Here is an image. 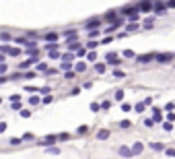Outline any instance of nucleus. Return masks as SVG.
I'll return each instance as SVG.
<instances>
[{
  "label": "nucleus",
  "instance_id": "de8ad7c7",
  "mask_svg": "<svg viewBox=\"0 0 175 159\" xmlns=\"http://www.w3.org/2000/svg\"><path fill=\"white\" fill-rule=\"evenodd\" d=\"M33 138H35L33 134H29V132H27V134H25V137H23V141H33Z\"/></svg>",
  "mask_w": 175,
  "mask_h": 159
},
{
  "label": "nucleus",
  "instance_id": "603ef678",
  "mask_svg": "<svg viewBox=\"0 0 175 159\" xmlns=\"http://www.w3.org/2000/svg\"><path fill=\"white\" fill-rule=\"evenodd\" d=\"M6 81H8V76H0V85H2V83H6Z\"/></svg>",
  "mask_w": 175,
  "mask_h": 159
},
{
  "label": "nucleus",
  "instance_id": "c9c22d12",
  "mask_svg": "<svg viewBox=\"0 0 175 159\" xmlns=\"http://www.w3.org/2000/svg\"><path fill=\"white\" fill-rule=\"evenodd\" d=\"M165 110H167L169 114H173V110H175V104H167V105H165Z\"/></svg>",
  "mask_w": 175,
  "mask_h": 159
},
{
  "label": "nucleus",
  "instance_id": "4be33fe9",
  "mask_svg": "<svg viewBox=\"0 0 175 159\" xmlns=\"http://www.w3.org/2000/svg\"><path fill=\"white\" fill-rule=\"evenodd\" d=\"M97 46H99V42H89V43H87V48L91 50V52H95V48H97Z\"/></svg>",
  "mask_w": 175,
  "mask_h": 159
},
{
  "label": "nucleus",
  "instance_id": "cd10ccee",
  "mask_svg": "<svg viewBox=\"0 0 175 159\" xmlns=\"http://www.w3.org/2000/svg\"><path fill=\"white\" fill-rule=\"evenodd\" d=\"M134 110L138 112V114H142V112H144V104H136V105H134Z\"/></svg>",
  "mask_w": 175,
  "mask_h": 159
},
{
  "label": "nucleus",
  "instance_id": "c756f323",
  "mask_svg": "<svg viewBox=\"0 0 175 159\" xmlns=\"http://www.w3.org/2000/svg\"><path fill=\"white\" fill-rule=\"evenodd\" d=\"M163 128H165V130H173V124H171V122H163Z\"/></svg>",
  "mask_w": 175,
  "mask_h": 159
},
{
  "label": "nucleus",
  "instance_id": "20e7f679",
  "mask_svg": "<svg viewBox=\"0 0 175 159\" xmlns=\"http://www.w3.org/2000/svg\"><path fill=\"white\" fill-rule=\"evenodd\" d=\"M136 8H138V13H148V10H153V2H138Z\"/></svg>",
  "mask_w": 175,
  "mask_h": 159
},
{
  "label": "nucleus",
  "instance_id": "393cba45",
  "mask_svg": "<svg viewBox=\"0 0 175 159\" xmlns=\"http://www.w3.org/2000/svg\"><path fill=\"white\" fill-rule=\"evenodd\" d=\"M95 70H97L99 75H103V72H105V64H97V66H95Z\"/></svg>",
  "mask_w": 175,
  "mask_h": 159
},
{
  "label": "nucleus",
  "instance_id": "6e6552de",
  "mask_svg": "<svg viewBox=\"0 0 175 159\" xmlns=\"http://www.w3.org/2000/svg\"><path fill=\"white\" fill-rule=\"evenodd\" d=\"M58 37H60V35H58V33H54V31H52V33H46V35H43V39H46V42H50V43L58 42Z\"/></svg>",
  "mask_w": 175,
  "mask_h": 159
},
{
  "label": "nucleus",
  "instance_id": "b1692460",
  "mask_svg": "<svg viewBox=\"0 0 175 159\" xmlns=\"http://www.w3.org/2000/svg\"><path fill=\"white\" fill-rule=\"evenodd\" d=\"M50 58H52V60H56V58H60V50H56V52H50Z\"/></svg>",
  "mask_w": 175,
  "mask_h": 159
},
{
  "label": "nucleus",
  "instance_id": "a211bd4d",
  "mask_svg": "<svg viewBox=\"0 0 175 159\" xmlns=\"http://www.w3.org/2000/svg\"><path fill=\"white\" fill-rule=\"evenodd\" d=\"M62 60H64V62H70V60H74V54H70V52H68V54L62 56Z\"/></svg>",
  "mask_w": 175,
  "mask_h": 159
},
{
  "label": "nucleus",
  "instance_id": "f03ea898",
  "mask_svg": "<svg viewBox=\"0 0 175 159\" xmlns=\"http://www.w3.org/2000/svg\"><path fill=\"white\" fill-rule=\"evenodd\" d=\"M167 4H165V2H155V4H153V10H155V14H165L167 13Z\"/></svg>",
  "mask_w": 175,
  "mask_h": 159
},
{
  "label": "nucleus",
  "instance_id": "9b49d317",
  "mask_svg": "<svg viewBox=\"0 0 175 159\" xmlns=\"http://www.w3.org/2000/svg\"><path fill=\"white\" fill-rule=\"evenodd\" d=\"M97 138H99V141H105V138H109V130H105V128H103V130H99V132H97Z\"/></svg>",
  "mask_w": 175,
  "mask_h": 159
},
{
  "label": "nucleus",
  "instance_id": "5701e85b",
  "mask_svg": "<svg viewBox=\"0 0 175 159\" xmlns=\"http://www.w3.org/2000/svg\"><path fill=\"white\" fill-rule=\"evenodd\" d=\"M19 54H21L19 48H10V50H8V56H19Z\"/></svg>",
  "mask_w": 175,
  "mask_h": 159
},
{
  "label": "nucleus",
  "instance_id": "412c9836",
  "mask_svg": "<svg viewBox=\"0 0 175 159\" xmlns=\"http://www.w3.org/2000/svg\"><path fill=\"white\" fill-rule=\"evenodd\" d=\"M113 76H115V79H124L126 72H124V70H113Z\"/></svg>",
  "mask_w": 175,
  "mask_h": 159
},
{
  "label": "nucleus",
  "instance_id": "423d86ee",
  "mask_svg": "<svg viewBox=\"0 0 175 159\" xmlns=\"http://www.w3.org/2000/svg\"><path fill=\"white\" fill-rule=\"evenodd\" d=\"M56 141H58V134H50V137H46L43 141H41V145H43V147H50V145H54Z\"/></svg>",
  "mask_w": 175,
  "mask_h": 159
},
{
  "label": "nucleus",
  "instance_id": "f704fd0d",
  "mask_svg": "<svg viewBox=\"0 0 175 159\" xmlns=\"http://www.w3.org/2000/svg\"><path fill=\"white\" fill-rule=\"evenodd\" d=\"M101 110V104H91V112H99Z\"/></svg>",
  "mask_w": 175,
  "mask_h": 159
},
{
  "label": "nucleus",
  "instance_id": "7ed1b4c3",
  "mask_svg": "<svg viewBox=\"0 0 175 159\" xmlns=\"http://www.w3.org/2000/svg\"><path fill=\"white\" fill-rule=\"evenodd\" d=\"M173 58H175V54H157V62L167 64V62H171Z\"/></svg>",
  "mask_w": 175,
  "mask_h": 159
},
{
  "label": "nucleus",
  "instance_id": "473e14b6",
  "mask_svg": "<svg viewBox=\"0 0 175 159\" xmlns=\"http://www.w3.org/2000/svg\"><path fill=\"white\" fill-rule=\"evenodd\" d=\"M70 66H72L70 62H62V70H66V72H70Z\"/></svg>",
  "mask_w": 175,
  "mask_h": 159
},
{
  "label": "nucleus",
  "instance_id": "58836bf2",
  "mask_svg": "<svg viewBox=\"0 0 175 159\" xmlns=\"http://www.w3.org/2000/svg\"><path fill=\"white\" fill-rule=\"evenodd\" d=\"M8 143H10V145H13V147H17V145H21V138H10Z\"/></svg>",
  "mask_w": 175,
  "mask_h": 159
},
{
  "label": "nucleus",
  "instance_id": "49530a36",
  "mask_svg": "<svg viewBox=\"0 0 175 159\" xmlns=\"http://www.w3.org/2000/svg\"><path fill=\"white\" fill-rule=\"evenodd\" d=\"M68 138H70V134H66V132H64V134H60V137H58V141H68Z\"/></svg>",
  "mask_w": 175,
  "mask_h": 159
},
{
  "label": "nucleus",
  "instance_id": "5fc2aeb1",
  "mask_svg": "<svg viewBox=\"0 0 175 159\" xmlns=\"http://www.w3.org/2000/svg\"><path fill=\"white\" fill-rule=\"evenodd\" d=\"M4 60H6V58H4V54H0V64H4Z\"/></svg>",
  "mask_w": 175,
  "mask_h": 159
},
{
  "label": "nucleus",
  "instance_id": "9d476101",
  "mask_svg": "<svg viewBox=\"0 0 175 159\" xmlns=\"http://www.w3.org/2000/svg\"><path fill=\"white\" fill-rule=\"evenodd\" d=\"M153 25H155V17H148L146 21L142 23V27L144 29H153Z\"/></svg>",
  "mask_w": 175,
  "mask_h": 159
},
{
  "label": "nucleus",
  "instance_id": "ea45409f",
  "mask_svg": "<svg viewBox=\"0 0 175 159\" xmlns=\"http://www.w3.org/2000/svg\"><path fill=\"white\" fill-rule=\"evenodd\" d=\"M165 153H167L169 157H175V149H171V147H169V149H165Z\"/></svg>",
  "mask_w": 175,
  "mask_h": 159
},
{
  "label": "nucleus",
  "instance_id": "09e8293b",
  "mask_svg": "<svg viewBox=\"0 0 175 159\" xmlns=\"http://www.w3.org/2000/svg\"><path fill=\"white\" fill-rule=\"evenodd\" d=\"M37 70H46V72H47V66H46L43 62H41V64H37Z\"/></svg>",
  "mask_w": 175,
  "mask_h": 159
},
{
  "label": "nucleus",
  "instance_id": "1a4fd4ad",
  "mask_svg": "<svg viewBox=\"0 0 175 159\" xmlns=\"http://www.w3.org/2000/svg\"><path fill=\"white\" fill-rule=\"evenodd\" d=\"M117 153H120L121 157H132V155H134V153L130 151L128 147H120V149H117Z\"/></svg>",
  "mask_w": 175,
  "mask_h": 159
},
{
  "label": "nucleus",
  "instance_id": "bb28decb",
  "mask_svg": "<svg viewBox=\"0 0 175 159\" xmlns=\"http://www.w3.org/2000/svg\"><path fill=\"white\" fill-rule=\"evenodd\" d=\"M25 79H27V81L35 79V72H31V70H25Z\"/></svg>",
  "mask_w": 175,
  "mask_h": 159
},
{
  "label": "nucleus",
  "instance_id": "f3484780",
  "mask_svg": "<svg viewBox=\"0 0 175 159\" xmlns=\"http://www.w3.org/2000/svg\"><path fill=\"white\" fill-rule=\"evenodd\" d=\"M142 149H144V147H142V143H136L134 149H132V153H134V155H136V153H142Z\"/></svg>",
  "mask_w": 175,
  "mask_h": 159
},
{
  "label": "nucleus",
  "instance_id": "a878e982",
  "mask_svg": "<svg viewBox=\"0 0 175 159\" xmlns=\"http://www.w3.org/2000/svg\"><path fill=\"white\" fill-rule=\"evenodd\" d=\"M46 50H50V52H56V50H58V43H47Z\"/></svg>",
  "mask_w": 175,
  "mask_h": 159
},
{
  "label": "nucleus",
  "instance_id": "7c9ffc66",
  "mask_svg": "<svg viewBox=\"0 0 175 159\" xmlns=\"http://www.w3.org/2000/svg\"><path fill=\"white\" fill-rule=\"evenodd\" d=\"M115 99H124V89H117V91H115Z\"/></svg>",
  "mask_w": 175,
  "mask_h": 159
},
{
  "label": "nucleus",
  "instance_id": "a18cd8bd",
  "mask_svg": "<svg viewBox=\"0 0 175 159\" xmlns=\"http://www.w3.org/2000/svg\"><path fill=\"white\" fill-rule=\"evenodd\" d=\"M21 116H23V118H29V116H31V112H29V110H21Z\"/></svg>",
  "mask_w": 175,
  "mask_h": 159
},
{
  "label": "nucleus",
  "instance_id": "dca6fc26",
  "mask_svg": "<svg viewBox=\"0 0 175 159\" xmlns=\"http://www.w3.org/2000/svg\"><path fill=\"white\" fill-rule=\"evenodd\" d=\"M0 39H2V42H10V39H13V35L6 33V31H2V33H0Z\"/></svg>",
  "mask_w": 175,
  "mask_h": 159
},
{
  "label": "nucleus",
  "instance_id": "6ab92c4d",
  "mask_svg": "<svg viewBox=\"0 0 175 159\" xmlns=\"http://www.w3.org/2000/svg\"><path fill=\"white\" fill-rule=\"evenodd\" d=\"M138 29H140L138 23H130V25H128V31H138Z\"/></svg>",
  "mask_w": 175,
  "mask_h": 159
},
{
  "label": "nucleus",
  "instance_id": "37998d69",
  "mask_svg": "<svg viewBox=\"0 0 175 159\" xmlns=\"http://www.w3.org/2000/svg\"><path fill=\"white\" fill-rule=\"evenodd\" d=\"M115 29H117V27H115V25H109V27H107V29H105V33H113Z\"/></svg>",
  "mask_w": 175,
  "mask_h": 159
},
{
  "label": "nucleus",
  "instance_id": "aec40b11",
  "mask_svg": "<svg viewBox=\"0 0 175 159\" xmlns=\"http://www.w3.org/2000/svg\"><path fill=\"white\" fill-rule=\"evenodd\" d=\"M87 60H89V62H95V60H97V54H95V52H89V54H87Z\"/></svg>",
  "mask_w": 175,
  "mask_h": 159
},
{
  "label": "nucleus",
  "instance_id": "f8f14e48",
  "mask_svg": "<svg viewBox=\"0 0 175 159\" xmlns=\"http://www.w3.org/2000/svg\"><path fill=\"white\" fill-rule=\"evenodd\" d=\"M64 37H68V39H76V29H68V31H64Z\"/></svg>",
  "mask_w": 175,
  "mask_h": 159
},
{
  "label": "nucleus",
  "instance_id": "ddd939ff",
  "mask_svg": "<svg viewBox=\"0 0 175 159\" xmlns=\"http://www.w3.org/2000/svg\"><path fill=\"white\" fill-rule=\"evenodd\" d=\"M150 149H155V151H165L167 147L163 145V143H150Z\"/></svg>",
  "mask_w": 175,
  "mask_h": 159
},
{
  "label": "nucleus",
  "instance_id": "864d4df0",
  "mask_svg": "<svg viewBox=\"0 0 175 159\" xmlns=\"http://www.w3.org/2000/svg\"><path fill=\"white\" fill-rule=\"evenodd\" d=\"M4 130H6V124L2 122V124H0V132H4Z\"/></svg>",
  "mask_w": 175,
  "mask_h": 159
},
{
  "label": "nucleus",
  "instance_id": "72a5a7b5",
  "mask_svg": "<svg viewBox=\"0 0 175 159\" xmlns=\"http://www.w3.org/2000/svg\"><path fill=\"white\" fill-rule=\"evenodd\" d=\"M109 108H111V101H109V99L101 104V110H109Z\"/></svg>",
  "mask_w": 175,
  "mask_h": 159
},
{
  "label": "nucleus",
  "instance_id": "6e6d98bb",
  "mask_svg": "<svg viewBox=\"0 0 175 159\" xmlns=\"http://www.w3.org/2000/svg\"><path fill=\"white\" fill-rule=\"evenodd\" d=\"M0 104H2V99H0Z\"/></svg>",
  "mask_w": 175,
  "mask_h": 159
},
{
  "label": "nucleus",
  "instance_id": "e433bc0d",
  "mask_svg": "<svg viewBox=\"0 0 175 159\" xmlns=\"http://www.w3.org/2000/svg\"><path fill=\"white\" fill-rule=\"evenodd\" d=\"M29 104H31V105H37V104H39V97H37V95L31 97V99H29Z\"/></svg>",
  "mask_w": 175,
  "mask_h": 159
},
{
  "label": "nucleus",
  "instance_id": "f257e3e1",
  "mask_svg": "<svg viewBox=\"0 0 175 159\" xmlns=\"http://www.w3.org/2000/svg\"><path fill=\"white\" fill-rule=\"evenodd\" d=\"M136 60L140 64H148L150 60H157V54L153 52V54H142V56H136Z\"/></svg>",
  "mask_w": 175,
  "mask_h": 159
},
{
  "label": "nucleus",
  "instance_id": "4468645a",
  "mask_svg": "<svg viewBox=\"0 0 175 159\" xmlns=\"http://www.w3.org/2000/svg\"><path fill=\"white\" fill-rule=\"evenodd\" d=\"M85 70H87V64L85 62H78L76 66H74V72H85Z\"/></svg>",
  "mask_w": 175,
  "mask_h": 159
},
{
  "label": "nucleus",
  "instance_id": "c03bdc74",
  "mask_svg": "<svg viewBox=\"0 0 175 159\" xmlns=\"http://www.w3.org/2000/svg\"><path fill=\"white\" fill-rule=\"evenodd\" d=\"M121 110H124V112H130V110H132V105H130V104H121Z\"/></svg>",
  "mask_w": 175,
  "mask_h": 159
},
{
  "label": "nucleus",
  "instance_id": "0eeeda50",
  "mask_svg": "<svg viewBox=\"0 0 175 159\" xmlns=\"http://www.w3.org/2000/svg\"><path fill=\"white\" fill-rule=\"evenodd\" d=\"M99 25H101V19H91V21L87 23V29H89V31H97Z\"/></svg>",
  "mask_w": 175,
  "mask_h": 159
},
{
  "label": "nucleus",
  "instance_id": "2f4dec72",
  "mask_svg": "<svg viewBox=\"0 0 175 159\" xmlns=\"http://www.w3.org/2000/svg\"><path fill=\"white\" fill-rule=\"evenodd\" d=\"M120 126H121V128H130L132 122H130V120H124V122H120Z\"/></svg>",
  "mask_w": 175,
  "mask_h": 159
},
{
  "label": "nucleus",
  "instance_id": "2eb2a0df",
  "mask_svg": "<svg viewBox=\"0 0 175 159\" xmlns=\"http://www.w3.org/2000/svg\"><path fill=\"white\" fill-rule=\"evenodd\" d=\"M8 79H10V81H19V79H25V72H21V70H19V72H14V75H10Z\"/></svg>",
  "mask_w": 175,
  "mask_h": 159
},
{
  "label": "nucleus",
  "instance_id": "a19ab883",
  "mask_svg": "<svg viewBox=\"0 0 175 159\" xmlns=\"http://www.w3.org/2000/svg\"><path fill=\"white\" fill-rule=\"evenodd\" d=\"M74 76H76V72H74V70H70V72H66V75H64V79H74Z\"/></svg>",
  "mask_w": 175,
  "mask_h": 159
},
{
  "label": "nucleus",
  "instance_id": "39448f33",
  "mask_svg": "<svg viewBox=\"0 0 175 159\" xmlns=\"http://www.w3.org/2000/svg\"><path fill=\"white\" fill-rule=\"evenodd\" d=\"M66 48H68V52L72 54V52H78V50H81V46H78V42H76V39H68Z\"/></svg>",
  "mask_w": 175,
  "mask_h": 159
},
{
  "label": "nucleus",
  "instance_id": "c85d7f7f",
  "mask_svg": "<svg viewBox=\"0 0 175 159\" xmlns=\"http://www.w3.org/2000/svg\"><path fill=\"white\" fill-rule=\"evenodd\" d=\"M47 153H50V155H58L60 149H58V147H52V149H47Z\"/></svg>",
  "mask_w": 175,
  "mask_h": 159
},
{
  "label": "nucleus",
  "instance_id": "4c0bfd02",
  "mask_svg": "<svg viewBox=\"0 0 175 159\" xmlns=\"http://www.w3.org/2000/svg\"><path fill=\"white\" fill-rule=\"evenodd\" d=\"M8 50H10V48H8L6 43H4V46H0V54H8Z\"/></svg>",
  "mask_w": 175,
  "mask_h": 159
},
{
  "label": "nucleus",
  "instance_id": "79ce46f5",
  "mask_svg": "<svg viewBox=\"0 0 175 159\" xmlns=\"http://www.w3.org/2000/svg\"><path fill=\"white\" fill-rule=\"evenodd\" d=\"M124 56H126V58H134V52H132V50H126Z\"/></svg>",
  "mask_w": 175,
  "mask_h": 159
},
{
  "label": "nucleus",
  "instance_id": "8fccbe9b",
  "mask_svg": "<svg viewBox=\"0 0 175 159\" xmlns=\"http://www.w3.org/2000/svg\"><path fill=\"white\" fill-rule=\"evenodd\" d=\"M70 93H72V95H78V93H81V87H74V89L70 91Z\"/></svg>",
  "mask_w": 175,
  "mask_h": 159
},
{
  "label": "nucleus",
  "instance_id": "3c124183",
  "mask_svg": "<svg viewBox=\"0 0 175 159\" xmlns=\"http://www.w3.org/2000/svg\"><path fill=\"white\" fill-rule=\"evenodd\" d=\"M6 68H8L6 64H0V72H6Z\"/></svg>",
  "mask_w": 175,
  "mask_h": 159
}]
</instances>
